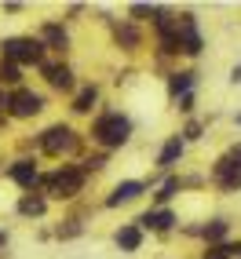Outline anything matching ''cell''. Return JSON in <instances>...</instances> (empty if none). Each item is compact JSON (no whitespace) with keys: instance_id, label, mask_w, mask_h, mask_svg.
<instances>
[{"instance_id":"6da1fadb","label":"cell","mask_w":241,"mask_h":259,"mask_svg":"<svg viewBox=\"0 0 241 259\" xmlns=\"http://www.w3.org/2000/svg\"><path fill=\"white\" fill-rule=\"evenodd\" d=\"M92 135L102 146H120V143H128V135H132V120L120 117V113H106V117L95 120V132Z\"/></svg>"},{"instance_id":"7a4b0ae2","label":"cell","mask_w":241,"mask_h":259,"mask_svg":"<svg viewBox=\"0 0 241 259\" xmlns=\"http://www.w3.org/2000/svg\"><path fill=\"white\" fill-rule=\"evenodd\" d=\"M41 55H44V48H41V40H33V37L4 40V59L8 62H41Z\"/></svg>"},{"instance_id":"3957f363","label":"cell","mask_w":241,"mask_h":259,"mask_svg":"<svg viewBox=\"0 0 241 259\" xmlns=\"http://www.w3.org/2000/svg\"><path fill=\"white\" fill-rule=\"evenodd\" d=\"M41 150L51 153V157H59V153H70V150H77V135L66 128V124H55V128H48V132L41 135Z\"/></svg>"},{"instance_id":"277c9868","label":"cell","mask_w":241,"mask_h":259,"mask_svg":"<svg viewBox=\"0 0 241 259\" xmlns=\"http://www.w3.org/2000/svg\"><path fill=\"white\" fill-rule=\"evenodd\" d=\"M44 183L51 186V194H55V197H77L81 186H84V171H77V168H62V171H55L51 179H44Z\"/></svg>"},{"instance_id":"5b68a950","label":"cell","mask_w":241,"mask_h":259,"mask_svg":"<svg viewBox=\"0 0 241 259\" xmlns=\"http://www.w3.org/2000/svg\"><path fill=\"white\" fill-rule=\"evenodd\" d=\"M176 40H179V51H190V55L201 51V33L194 26V15H179L176 19Z\"/></svg>"},{"instance_id":"8992f818","label":"cell","mask_w":241,"mask_h":259,"mask_svg":"<svg viewBox=\"0 0 241 259\" xmlns=\"http://www.w3.org/2000/svg\"><path fill=\"white\" fill-rule=\"evenodd\" d=\"M4 106H11L15 117H33V113H41L44 110V99L41 95H33V92H15Z\"/></svg>"},{"instance_id":"52a82bcc","label":"cell","mask_w":241,"mask_h":259,"mask_svg":"<svg viewBox=\"0 0 241 259\" xmlns=\"http://www.w3.org/2000/svg\"><path fill=\"white\" fill-rule=\"evenodd\" d=\"M216 179H219L223 190H237V186H241V168H237L230 157H223V161L216 164Z\"/></svg>"},{"instance_id":"ba28073f","label":"cell","mask_w":241,"mask_h":259,"mask_svg":"<svg viewBox=\"0 0 241 259\" xmlns=\"http://www.w3.org/2000/svg\"><path fill=\"white\" fill-rule=\"evenodd\" d=\"M11 179L19 186H26V190H33V186H37V164H33V161H15L11 164Z\"/></svg>"},{"instance_id":"9c48e42d","label":"cell","mask_w":241,"mask_h":259,"mask_svg":"<svg viewBox=\"0 0 241 259\" xmlns=\"http://www.w3.org/2000/svg\"><path fill=\"white\" fill-rule=\"evenodd\" d=\"M66 44H70L66 29H62V26H55V22H48V26H44V33H41V48H55V51H62Z\"/></svg>"},{"instance_id":"30bf717a","label":"cell","mask_w":241,"mask_h":259,"mask_svg":"<svg viewBox=\"0 0 241 259\" xmlns=\"http://www.w3.org/2000/svg\"><path fill=\"white\" fill-rule=\"evenodd\" d=\"M44 73H48V80H51V88H62V92L73 88V73L66 70V66H44Z\"/></svg>"},{"instance_id":"8fae6325","label":"cell","mask_w":241,"mask_h":259,"mask_svg":"<svg viewBox=\"0 0 241 259\" xmlns=\"http://www.w3.org/2000/svg\"><path fill=\"white\" fill-rule=\"evenodd\" d=\"M139 194H143V183H120L113 194H110L106 204H125V201H132V197H139Z\"/></svg>"},{"instance_id":"7c38bea8","label":"cell","mask_w":241,"mask_h":259,"mask_svg":"<svg viewBox=\"0 0 241 259\" xmlns=\"http://www.w3.org/2000/svg\"><path fill=\"white\" fill-rule=\"evenodd\" d=\"M139 241H143L139 227H125V230H117V245L125 248V252H135V248H139Z\"/></svg>"},{"instance_id":"4fadbf2b","label":"cell","mask_w":241,"mask_h":259,"mask_svg":"<svg viewBox=\"0 0 241 259\" xmlns=\"http://www.w3.org/2000/svg\"><path fill=\"white\" fill-rule=\"evenodd\" d=\"M139 223H143V227H157V230H168L172 223H176V215H172V212H146Z\"/></svg>"},{"instance_id":"5bb4252c","label":"cell","mask_w":241,"mask_h":259,"mask_svg":"<svg viewBox=\"0 0 241 259\" xmlns=\"http://www.w3.org/2000/svg\"><path fill=\"white\" fill-rule=\"evenodd\" d=\"M179 153H183V139H172L165 150H161V157H157V164L161 168H172V164H176L179 161Z\"/></svg>"},{"instance_id":"9a60e30c","label":"cell","mask_w":241,"mask_h":259,"mask_svg":"<svg viewBox=\"0 0 241 259\" xmlns=\"http://www.w3.org/2000/svg\"><path fill=\"white\" fill-rule=\"evenodd\" d=\"M44 208H48L44 197H22V201H19V212H22V215H44Z\"/></svg>"},{"instance_id":"2e32d148","label":"cell","mask_w":241,"mask_h":259,"mask_svg":"<svg viewBox=\"0 0 241 259\" xmlns=\"http://www.w3.org/2000/svg\"><path fill=\"white\" fill-rule=\"evenodd\" d=\"M190 77L194 73H172V80H168L172 95H186V92H190Z\"/></svg>"},{"instance_id":"e0dca14e","label":"cell","mask_w":241,"mask_h":259,"mask_svg":"<svg viewBox=\"0 0 241 259\" xmlns=\"http://www.w3.org/2000/svg\"><path fill=\"white\" fill-rule=\"evenodd\" d=\"M92 102H95V88H84V92L77 95V102H73V110H77V113H88Z\"/></svg>"},{"instance_id":"ac0fdd59","label":"cell","mask_w":241,"mask_h":259,"mask_svg":"<svg viewBox=\"0 0 241 259\" xmlns=\"http://www.w3.org/2000/svg\"><path fill=\"white\" fill-rule=\"evenodd\" d=\"M117 40L128 44V48H135V44H139V33H135L132 26H117Z\"/></svg>"},{"instance_id":"d6986e66","label":"cell","mask_w":241,"mask_h":259,"mask_svg":"<svg viewBox=\"0 0 241 259\" xmlns=\"http://www.w3.org/2000/svg\"><path fill=\"white\" fill-rule=\"evenodd\" d=\"M223 234H227V223H223V219H216L212 227H205V237H209V241H219Z\"/></svg>"},{"instance_id":"ffe728a7","label":"cell","mask_w":241,"mask_h":259,"mask_svg":"<svg viewBox=\"0 0 241 259\" xmlns=\"http://www.w3.org/2000/svg\"><path fill=\"white\" fill-rule=\"evenodd\" d=\"M0 77H4L8 84H15V80H19V66H15V62H0Z\"/></svg>"},{"instance_id":"44dd1931","label":"cell","mask_w":241,"mask_h":259,"mask_svg":"<svg viewBox=\"0 0 241 259\" xmlns=\"http://www.w3.org/2000/svg\"><path fill=\"white\" fill-rule=\"evenodd\" d=\"M176 190H179V179H168V183L161 186V194H157V201H168L172 194H176Z\"/></svg>"},{"instance_id":"7402d4cb","label":"cell","mask_w":241,"mask_h":259,"mask_svg":"<svg viewBox=\"0 0 241 259\" xmlns=\"http://www.w3.org/2000/svg\"><path fill=\"white\" fill-rule=\"evenodd\" d=\"M201 135V124H186V139H197Z\"/></svg>"},{"instance_id":"603a6c76","label":"cell","mask_w":241,"mask_h":259,"mask_svg":"<svg viewBox=\"0 0 241 259\" xmlns=\"http://www.w3.org/2000/svg\"><path fill=\"white\" fill-rule=\"evenodd\" d=\"M230 161H234V164L241 168V146H234V150H230Z\"/></svg>"},{"instance_id":"cb8c5ba5","label":"cell","mask_w":241,"mask_h":259,"mask_svg":"<svg viewBox=\"0 0 241 259\" xmlns=\"http://www.w3.org/2000/svg\"><path fill=\"white\" fill-rule=\"evenodd\" d=\"M230 77H234V80H241V66H234V73H230Z\"/></svg>"},{"instance_id":"d4e9b609","label":"cell","mask_w":241,"mask_h":259,"mask_svg":"<svg viewBox=\"0 0 241 259\" xmlns=\"http://www.w3.org/2000/svg\"><path fill=\"white\" fill-rule=\"evenodd\" d=\"M4 241H8V237H4V234H0V245H4Z\"/></svg>"}]
</instances>
